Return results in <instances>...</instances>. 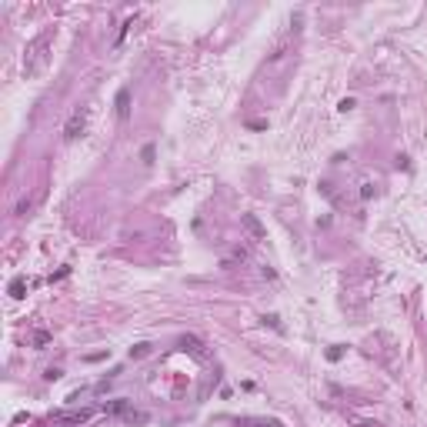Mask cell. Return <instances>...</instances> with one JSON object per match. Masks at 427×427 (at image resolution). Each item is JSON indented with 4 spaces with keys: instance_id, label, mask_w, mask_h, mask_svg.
<instances>
[{
    "instance_id": "obj_7",
    "label": "cell",
    "mask_w": 427,
    "mask_h": 427,
    "mask_svg": "<svg viewBox=\"0 0 427 427\" xmlns=\"http://www.w3.org/2000/svg\"><path fill=\"white\" fill-rule=\"evenodd\" d=\"M237 260H241V264L247 260V250H244V247H234V250H230V254H227L224 260H220V264H224V267H230V264H237Z\"/></svg>"
},
{
    "instance_id": "obj_12",
    "label": "cell",
    "mask_w": 427,
    "mask_h": 427,
    "mask_svg": "<svg viewBox=\"0 0 427 427\" xmlns=\"http://www.w3.org/2000/svg\"><path fill=\"white\" fill-rule=\"evenodd\" d=\"M361 197H364V201L374 197V180H364V184H361Z\"/></svg>"
},
{
    "instance_id": "obj_15",
    "label": "cell",
    "mask_w": 427,
    "mask_h": 427,
    "mask_svg": "<svg viewBox=\"0 0 427 427\" xmlns=\"http://www.w3.org/2000/svg\"><path fill=\"white\" fill-rule=\"evenodd\" d=\"M140 157H144V164H150V161H153V147H144V153H140Z\"/></svg>"
},
{
    "instance_id": "obj_2",
    "label": "cell",
    "mask_w": 427,
    "mask_h": 427,
    "mask_svg": "<svg viewBox=\"0 0 427 427\" xmlns=\"http://www.w3.org/2000/svg\"><path fill=\"white\" fill-rule=\"evenodd\" d=\"M94 417V411L90 407H81V411H54V424H87V420Z\"/></svg>"
},
{
    "instance_id": "obj_14",
    "label": "cell",
    "mask_w": 427,
    "mask_h": 427,
    "mask_svg": "<svg viewBox=\"0 0 427 427\" xmlns=\"http://www.w3.org/2000/svg\"><path fill=\"white\" fill-rule=\"evenodd\" d=\"M340 354H344V347H331V351H327V357H331V361H340Z\"/></svg>"
},
{
    "instance_id": "obj_16",
    "label": "cell",
    "mask_w": 427,
    "mask_h": 427,
    "mask_svg": "<svg viewBox=\"0 0 427 427\" xmlns=\"http://www.w3.org/2000/svg\"><path fill=\"white\" fill-rule=\"evenodd\" d=\"M44 377H47V380H60V371H57V367H50V371L44 374Z\"/></svg>"
},
{
    "instance_id": "obj_9",
    "label": "cell",
    "mask_w": 427,
    "mask_h": 427,
    "mask_svg": "<svg viewBox=\"0 0 427 427\" xmlns=\"http://www.w3.org/2000/svg\"><path fill=\"white\" fill-rule=\"evenodd\" d=\"M121 420H127V424H147V420H150V417H147V414L144 411H134V407H130V411L127 414H124V417Z\"/></svg>"
},
{
    "instance_id": "obj_11",
    "label": "cell",
    "mask_w": 427,
    "mask_h": 427,
    "mask_svg": "<svg viewBox=\"0 0 427 427\" xmlns=\"http://www.w3.org/2000/svg\"><path fill=\"white\" fill-rule=\"evenodd\" d=\"M241 427H281V424H274V420H250V417H244Z\"/></svg>"
},
{
    "instance_id": "obj_4",
    "label": "cell",
    "mask_w": 427,
    "mask_h": 427,
    "mask_svg": "<svg viewBox=\"0 0 427 427\" xmlns=\"http://www.w3.org/2000/svg\"><path fill=\"white\" fill-rule=\"evenodd\" d=\"M180 347H184V351H190L197 361H204V357H207V347H204V340H201V337H193V334H187V337L180 340Z\"/></svg>"
},
{
    "instance_id": "obj_13",
    "label": "cell",
    "mask_w": 427,
    "mask_h": 427,
    "mask_svg": "<svg viewBox=\"0 0 427 427\" xmlns=\"http://www.w3.org/2000/svg\"><path fill=\"white\" fill-rule=\"evenodd\" d=\"M47 334H44V331H37V334H33V344H37V347H44V344H47Z\"/></svg>"
},
{
    "instance_id": "obj_5",
    "label": "cell",
    "mask_w": 427,
    "mask_h": 427,
    "mask_svg": "<svg viewBox=\"0 0 427 427\" xmlns=\"http://www.w3.org/2000/svg\"><path fill=\"white\" fill-rule=\"evenodd\" d=\"M241 224L247 227V234L254 237V241H264V224H260V220L254 217V214H244V217H241Z\"/></svg>"
},
{
    "instance_id": "obj_3",
    "label": "cell",
    "mask_w": 427,
    "mask_h": 427,
    "mask_svg": "<svg viewBox=\"0 0 427 427\" xmlns=\"http://www.w3.org/2000/svg\"><path fill=\"white\" fill-rule=\"evenodd\" d=\"M84 124H87V113H84V110H73V113H70V121H67V127H64V137H67V140L81 137Z\"/></svg>"
},
{
    "instance_id": "obj_6",
    "label": "cell",
    "mask_w": 427,
    "mask_h": 427,
    "mask_svg": "<svg viewBox=\"0 0 427 427\" xmlns=\"http://www.w3.org/2000/svg\"><path fill=\"white\" fill-rule=\"evenodd\" d=\"M117 117H121V121H127V117H130V90L127 87L117 90Z\"/></svg>"
},
{
    "instance_id": "obj_10",
    "label": "cell",
    "mask_w": 427,
    "mask_h": 427,
    "mask_svg": "<svg viewBox=\"0 0 427 427\" xmlns=\"http://www.w3.org/2000/svg\"><path fill=\"white\" fill-rule=\"evenodd\" d=\"M150 351H153L150 344H134V347H130V361H140V357H147Z\"/></svg>"
},
{
    "instance_id": "obj_8",
    "label": "cell",
    "mask_w": 427,
    "mask_h": 427,
    "mask_svg": "<svg viewBox=\"0 0 427 427\" xmlns=\"http://www.w3.org/2000/svg\"><path fill=\"white\" fill-rule=\"evenodd\" d=\"M24 290H27V281H24V277H14V281H10V297H14V300L24 297Z\"/></svg>"
},
{
    "instance_id": "obj_1",
    "label": "cell",
    "mask_w": 427,
    "mask_h": 427,
    "mask_svg": "<svg viewBox=\"0 0 427 427\" xmlns=\"http://www.w3.org/2000/svg\"><path fill=\"white\" fill-rule=\"evenodd\" d=\"M44 64H47V37H41V41H37L30 50H27L24 73H27V77H37V73L44 70Z\"/></svg>"
}]
</instances>
